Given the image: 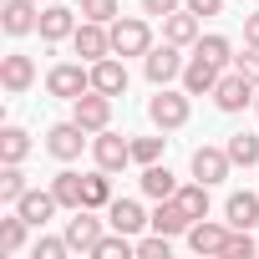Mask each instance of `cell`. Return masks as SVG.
<instances>
[{
  "mask_svg": "<svg viewBox=\"0 0 259 259\" xmlns=\"http://www.w3.org/2000/svg\"><path fill=\"white\" fill-rule=\"evenodd\" d=\"M102 208H76L71 219H66V244H71V254H92L97 249V239H102V219H97Z\"/></svg>",
  "mask_w": 259,
  "mask_h": 259,
  "instance_id": "obj_11",
  "label": "cell"
},
{
  "mask_svg": "<svg viewBox=\"0 0 259 259\" xmlns=\"http://www.w3.org/2000/svg\"><path fill=\"white\" fill-rule=\"evenodd\" d=\"M224 259H259V239H254L249 229H234V234H229V249H224Z\"/></svg>",
  "mask_w": 259,
  "mask_h": 259,
  "instance_id": "obj_33",
  "label": "cell"
},
{
  "mask_svg": "<svg viewBox=\"0 0 259 259\" xmlns=\"http://www.w3.org/2000/svg\"><path fill=\"white\" fill-rule=\"evenodd\" d=\"M254 6H259V0H254Z\"/></svg>",
  "mask_w": 259,
  "mask_h": 259,
  "instance_id": "obj_43",
  "label": "cell"
},
{
  "mask_svg": "<svg viewBox=\"0 0 259 259\" xmlns=\"http://www.w3.org/2000/svg\"><path fill=\"white\" fill-rule=\"evenodd\" d=\"M92 87L107 92V97H122V92H127V61H122V56H102V61H92Z\"/></svg>",
  "mask_w": 259,
  "mask_h": 259,
  "instance_id": "obj_19",
  "label": "cell"
},
{
  "mask_svg": "<svg viewBox=\"0 0 259 259\" xmlns=\"http://www.w3.org/2000/svg\"><path fill=\"white\" fill-rule=\"evenodd\" d=\"M112 102H117V97H107V92L92 87V92H81V97L71 102V117L97 138V133H107V127H112Z\"/></svg>",
  "mask_w": 259,
  "mask_h": 259,
  "instance_id": "obj_7",
  "label": "cell"
},
{
  "mask_svg": "<svg viewBox=\"0 0 259 259\" xmlns=\"http://www.w3.org/2000/svg\"><path fill=\"white\" fill-rule=\"evenodd\" d=\"M163 143H168V138H133V163H138V168L158 163V158H163Z\"/></svg>",
  "mask_w": 259,
  "mask_h": 259,
  "instance_id": "obj_36",
  "label": "cell"
},
{
  "mask_svg": "<svg viewBox=\"0 0 259 259\" xmlns=\"http://www.w3.org/2000/svg\"><path fill=\"white\" fill-rule=\"evenodd\" d=\"M193 117V92L188 87H158V97L148 102V122L158 127V133H178V127H188Z\"/></svg>",
  "mask_w": 259,
  "mask_h": 259,
  "instance_id": "obj_1",
  "label": "cell"
},
{
  "mask_svg": "<svg viewBox=\"0 0 259 259\" xmlns=\"http://www.w3.org/2000/svg\"><path fill=\"white\" fill-rule=\"evenodd\" d=\"M229 234H234V229H229V219H224V224H213V219H193V229H188L183 239H188V249H193V254H219V259H224Z\"/></svg>",
  "mask_w": 259,
  "mask_h": 259,
  "instance_id": "obj_12",
  "label": "cell"
},
{
  "mask_svg": "<svg viewBox=\"0 0 259 259\" xmlns=\"http://www.w3.org/2000/svg\"><path fill=\"white\" fill-rule=\"evenodd\" d=\"M193 16H224V0H183Z\"/></svg>",
  "mask_w": 259,
  "mask_h": 259,
  "instance_id": "obj_40",
  "label": "cell"
},
{
  "mask_svg": "<svg viewBox=\"0 0 259 259\" xmlns=\"http://www.w3.org/2000/svg\"><path fill=\"white\" fill-rule=\"evenodd\" d=\"M122 16V0H81V21H102V26H112Z\"/></svg>",
  "mask_w": 259,
  "mask_h": 259,
  "instance_id": "obj_34",
  "label": "cell"
},
{
  "mask_svg": "<svg viewBox=\"0 0 259 259\" xmlns=\"http://www.w3.org/2000/svg\"><path fill=\"white\" fill-rule=\"evenodd\" d=\"M188 168H193V178L198 183H224L229 173H234V158H229V148H193V158H188Z\"/></svg>",
  "mask_w": 259,
  "mask_h": 259,
  "instance_id": "obj_10",
  "label": "cell"
},
{
  "mask_svg": "<svg viewBox=\"0 0 259 259\" xmlns=\"http://www.w3.org/2000/svg\"><path fill=\"white\" fill-rule=\"evenodd\" d=\"M138 183H143V198H153V203H163V198H173V193H178V178H173L163 163H148Z\"/></svg>",
  "mask_w": 259,
  "mask_h": 259,
  "instance_id": "obj_24",
  "label": "cell"
},
{
  "mask_svg": "<svg viewBox=\"0 0 259 259\" xmlns=\"http://www.w3.org/2000/svg\"><path fill=\"white\" fill-rule=\"evenodd\" d=\"M148 229H158V234L178 239V234H188V229H193V219L183 213V203H178V198H163V203L153 208V224H148Z\"/></svg>",
  "mask_w": 259,
  "mask_h": 259,
  "instance_id": "obj_22",
  "label": "cell"
},
{
  "mask_svg": "<svg viewBox=\"0 0 259 259\" xmlns=\"http://www.w3.org/2000/svg\"><path fill=\"white\" fill-rule=\"evenodd\" d=\"M173 198L183 203V213H188V219H208V183H198V178H193V183H178V193H173Z\"/></svg>",
  "mask_w": 259,
  "mask_h": 259,
  "instance_id": "obj_27",
  "label": "cell"
},
{
  "mask_svg": "<svg viewBox=\"0 0 259 259\" xmlns=\"http://www.w3.org/2000/svg\"><path fill=\"white\" fill-rule=\"evenodd\" d=\"M71 46H76V56L92 66V61L112 56V31H107L102 21H81V26H76V36H71Z\"/></svg>",
  "mask_w": 259,
  "mask_h": 259,
  "instance_id": "obj_15",
  "label": "cell"
},
{
  "mask_svg": "<svg viewBox=\"0 0 259 259\" xmlns=\"http://www.w3.org/2000/svg\"><path fill=\"white\" fill-rule=\"evenodd\" d=\"M76 11L71 6H61V0H51V6H41V41L46 46H56V41H71L76 36Z\"/></svg>",
  "mask_w": 259,
  "mask_h": 259,
  "instance_id": "obj_14",
  "label": "cell"
},
{
  "mask_svg": "<svg viewBox=\"0 0 259 259\" xmlns=\"http://www.w3.org/2000/svg\"><path fill=\"white\" fill-rule=\"evenodd\" d=\"M173 254V244H168V234H138V259H168Z\"/></svg>",
  "mask_w": 259,
  "mask_h": 259,
  "instance_id": "obj_35",
  "label": "cell"
},
{
  "mask_svg": "<svg viewBox=\"0 0 259 259\" xmlns=\"http://www.w3.org/2000/svg\"><path fill=\"white\" fill-rule=\"evenodd\" d=\"M254 112H259V97H254Z\"/></svg>",
  "mask_w": 259,
  "mask_h": 259,
  "instance_id": "obj_42",
  "label": "cell"
},
{
  "mask_svg": "<svg viewBox=\"0 0 259 259\" xmlns=\"http://www.w3.org/2000/svg\"><path fill=\"white\" fill-rule=\"evenodd\" d=\"M0 87H6L11 97H26L36 87V61L26 51H11V56H0Z\"/></svg>",
  "mask_w": 259,
  "mask_h": 259,
  "instance_id": "obj_13",
  "label": "cell"
},
{
  "mask_svg": "<svg viewBox=\"0 0 259 259\" xmlns=\"http://www.w3.org/2000/svg\"><path fill=\"white\" fill-rule=\"evenodd\" d=\"M46 92L61 97V102H76L81 92H92V66L87 61H56L46 71Z\"/></svg>",
  "mask_w": 259,
  "mask_h": 259,
  "instance_id": "obj_3",
  "label": "cell"
},
{
  "mask_svg": "<svg viewBox=\"0 0 259 259\" xmlns=\"http://www.w3.org/2000/svg\"><path fill=\"white\" fill-rule=\"evenodd\" d=\"M92 158H97V168H107V173H122L127 163H133V138H122V133H97L92 138Z\"/></svg>",
  "mask_w": 259,
  "mask_h": 259,
  "instance_id": "obj_8",
  "label": "cell"
},
{
  "mask_svg": "<svg viewBox=\"0 0 259 259\" xmlns=\"http://www.w3.org/2000/svg\"><path fill=\"white\" fill-rule=\"evenodd\" d=\"M92 259H138V239L133 234H102L97 239V249H92Z\"/></svg>",
  "mask_w": 259,
  "mask_h": 259,
  "instance_id": "obj_25",
  "label": "cell"
},
{
  "mask_svg": "<svg viewBox=\"0 0 259 259\" xmlns=\"http://www.w3.org/2000/svg\"><path fill=\"white\" fill-rule=\"evenodd\" d=\"M26 153H31L26 127H0V163H26Z\"/></svg>",
  "mask_w": 259,
  "mask_h": 259,
  "instance_id": "obj_26",
  "label": "cell"
},
{
  "mask_svg": "<svg viewBox=\"0 0 259 259\" xmlns=\"http://www.w3.org/2000/svg\"><path fill=\"white\" fill-rule=\"evenodd\" d=\"M193 51H198V56H208V61H219V66H234V41H229V36H219V31H213V36H198V46H193Z\"/></svg>",
  "mask_w": 259,
  "mask_h": 259,
  "instance_id": "obj_32",
  "label": "cell"
},
{
  "mask_svg": "<svg viewBox=\"0 0 259 259\" xmlns=\"http://www.w3.org/2000/svg\"><path fill=\"white\" fill-rule=\"evenodd\" d=\"M92 143V133L71 117V122H56V127H46V153L56 158V163H76L81 158V148Z\"/></svg>",
  "mask_w": 259,
  "mask_h": 259,
  "instance_id": "obj_5",
  "label": "cell"
},
{
  "mask_svg": "<svg viewBox=\"0 0 259 259\" xmlns=\"http://www.w3.org/2000/svg\"><path fill=\"white\" fill-rule=\"evenodd\" d=\"M234 71H244V76L259 87V46H244V51L234 56Z\"/></svg>",
  "mask_w": 259,
  "mask_h": 259,
  "instance_id": "obj_38",
  "label": "cell"
},
{
  "mask_svg": "<svg viewBox=\"0 0 259 259\" xmlns=\"http://www.w3.org/2000/svg\"><path fill=\"white\" fill-rule=\"evenodd\" d=\"M26 219L21 213H11V219H0V254H21L26 249Z\"/></svg>",
  "mask_w": 259,
  "mask_h": 259,
  "instance_id": "obj_31",
  "label": "cell"
},
{
  "mask_svg": "<svg viewBox=\"0 0 259 259\" xmlns=\"http://www.w3.org/2000/svg\"><path fill=\"white\" fill-rule=\"evenodd\" d=\"M224 148H229L234 168H259V138H254V133H234Z\"/></svg>",
  "mask_w": 259,
  "mask_h": 259,
  "instance_id": "obj_29",
  "label": "cell"
},
{
  "mask_svg": "<svg viewBox=\"0 0 259 259\" xmlns=\"http://www.w3.org/2000/svg\"><path fill=\"white\" fill-rule=\"evenodd\" d=\"M112 198H117V193H112V173H107V168L87 173V208H102V213H107Z\"/></svg>",
  "mask_w": 259,
  "mask_h": 259,
  "instance_id": "obj_30",
  "label": "cell"
},
{
  "mask_svg": "<svg viewBox=\"0 0 259 259\" xmlns=\"http://www.w3.org/2000/svg\"><path fill=\"white\" fill-rule=\"evenodd\" d=\"M244 46H259V11L244 16Z\"/></svg>",
  "mask_w": 259,
  "mask_h": 259,
  "instance_id": "obj_41",
  "label": "cell"
},
{
  "mask_svg": "<svg viewBox=\"0 0 259 259\" xmlns=\"http://www.w3.org/2000/svg\"><path fill=\"white\" fill-rule=\"evenodd\" d=\"M56 208H61V203H56V193H51V188H26V198L16 203V213H21L31 229H41V224H46Z\"/></svg>",
  "mask_w": 259,
  "mask_h": 259,
  "instance_id": "obj_21",
  "label": "cell"
},
{
  "mask_svg": "<svg viewBox=\"0 0 259 259\" xmlns=\"http://www.w3.org/2000/svg\"><path fill=\"white\" fill-rule=\"evenodd\" d=\"M254 97H259V87H254L244 71H234V66H229V71L219 76V87H213V107L229 112V117L244 112V107H254Z\"/></svg>",
  "mask_w": 259,
  "mask_h": 259,
  "instance_id": "obj_4",
  "label": "cell"
},
{
  "mask_svg": "<svg viewBox=\"0 0 259 259\" xmlns=\"http://www.w3.org/2000/svg\"><path fill=\"white\" fill-rule=\"evenodd\" d=\"M112 56H148L153 51V26H148V16H117L112 26Z\"/></svg>",
  "mask_w": 259,
  "mask_h": 259,
  "instance_id": "obj_2",
  "label": "cell"
},
{
  "mask_svg": "<svg viewBox=\"0 0 259 259\" xmlns=\"http://www.w3.org/2000/svg\"><path fill=\"white\" fill-rule=\"evenodd\" d=\"M198 21H203V16H193L188 6L173 11V16H163V41H173V46H198V36H203Z\"/></svg>",
  "mask_w": 259,
  "mask_h": 259,
  "instance_id": "obj_18",
  "label": "cell"
},
{
  "mask_svg": "<svg viewBox=\"0 0 259 259\" xmlns=\"http://www.w3.org/2000/svg\"><path fill=\"white\" fill-rule=\"evenodd\" d=\"M183 46H173V41H163V46H153L148 56H143V76L153 81V87H168V81H178L183 76Z\"/></svg>",
  "mask_w": 259,
  "mask_h": 259,
  "instance_id": "obj_6",
  "label": "cell"
},
{
  "mask_svg": "<svg viewBox=\"0 0 259 259\" xmlns=\"http://www.w3.org/2000/svg\"><path fill=\"white\" fill-rule=\"evenodd\" d=\"M51 193H56V203H61L66 213L87 208V178H81V173H71V168H61V173L51 178Z\"/></svg>",
  "mask_w": 259,
  "mask_h": 259,
  "instance_id": "obj_20",
  "label": "cell"
},
{
  "mask_svg": "<svg viewBox=\"0 0 259 259\" xmlns=\"http://www.w3.org/2000/svg\"><path fill=\"white\" fill-rule=\"evenodd\" d=\"M26 168L21 163H0V203H21L26 198Z\"/></svg>",
  "mask_w": 259,
  "mask_h": 259,
  "instance_id": "obj_28",
  "label": "cell"
},
{
  "mask_svg": "<svg viewBox=\"0 0 259 259\" xmlns=\"http://www.w3.org/2000/svg\"><path fill=\"white\" fill-rule=\"evenodd\" d=\"M224 71H229V66H219V61H208V56H198V51H193L178 81H183L193 97H213V87H219V76H224Z\"/></svg>",
  "mask_w": 259,
  "mask_h": 259,
  "instance_id": "obj_16",
  "label": "cell"
},
{
  "mask_svg": "<svg viewBox=\"0 0 259 259\" xmlns=\"http://www.w3.org/2000/svg\"><path fill=\"white\" fill-rule=\"evenodd\" d=\"M0 31L16 36V41L41 31V0H6V6H0Z\"/></svg>",
  "mask_w": 259,
  "mask_h": 259,
  "instance_id": "obj_9",
  "label": "cell"
},
{
  "mask_svg": "<svg viewBox=\"0 0 259 259\" xmlns=\"http://www.w3.org/2000/svg\"><path fill=\"white\" fill-rule=\"evenodd\" d=\"M36 259H66L71 254V244H66V234L61 239H36V249H31Z\"/></svg>",
  "mask_w": 259,
  "mask_h": 259,
  "instance_id": "obj_37",
  "label": "cell"
},
{
  "mask_svg": "<svg viewBox=\"0 0 259 259\" xmlns=\"http://www.w3.org/2000/svg\"><path fill=\"white\" fill-rule=\"evenodd\" d=\"M143 6V16H153V21H163V16H173V11H183V0H138Z\"/></svg>",
  "mask_w": 259,
  "mask_h": 259,
  "instance_id": "obj_39",
  "label": "cell"
},
{
  "mask_svg": "<svg viewBox=\"0 0 259 259\" xmlns=\"http://www.w3.org/2000/svg\"><path fill=\"white\" fill-rule=\"evenodd\" d=\"M224 219H229V229H254L259 224V193H229V203H224Z\"/></svg>",
  "mask_w": 259,
  "mask_h": 259,
  "instance_id": "obj_23",
  "label": "cell"
},
{
  "mask_svg": "<svg viewBox=\"0 0 259 259\" xmlns=\"http://www.w3.org/2000/svg\"><path fill=\"white\" fill-rule=\"evenodd\" d=\"M107 224H112L117 234H133V239H138V234L153 224V213H143L138 198H112V203H107Z\"/></svg>",
  "mask_w": 259,
  "mask_h": 259,
  "instance_id": "obj_17",
  "label": "cell"
}]
</instances>
